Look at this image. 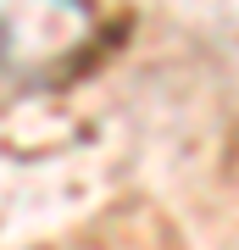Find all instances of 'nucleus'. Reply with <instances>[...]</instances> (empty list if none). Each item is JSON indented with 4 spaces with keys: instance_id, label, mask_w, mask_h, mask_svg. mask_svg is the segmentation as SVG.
<instances>
[{
    "instance_id": "1",
    "label": "nucleus",
    "mask_w": 239,
    "mask_h": 250,
    "mask_svg": "<svg viewBox=\"0 0 239 250\" xmlns=\"http://www.w3.org/2000/svg\"><path fill=\"white\" fill-rule=\"evenodd\" d=\"M84 0H0V67L17 78L62 72L89 39Z\"/></svg>"
}]
</instances>
